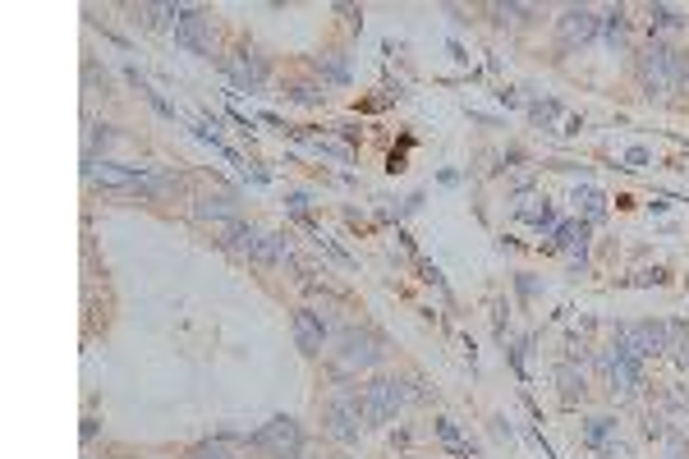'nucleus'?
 <instances>
[{
  "label": "nucleus",
  "mask_w": 689,
  "mask_h": 459,
  "mask_svg": "<svg viewBox=\"0 0 689 459\" xmlns=\"http://www.w3.org/2000/svg\"><path fill=\"white\" fill-rule=\"evenodd\" d=\"M409 404V386L396 382V377H373L359 395V409H364V427H386L396 423V413Z\"/></svg>",
  "instance_id": "f257e3e1"
},
{
  "label": "nucleus",
  "mask_w": 689,
  "mask_h": 459,
  "mask_svg": "<svg viewBox=\"0 0 689 459\" xmlns=\"http://www.w3.org/2000/svg\"><path fill=\"white\" fill-rule=\"evenodd\" d=\"M170 19H175V46H184L189 56H216V28L207 10L170 5Z\"/></svg>",
  "instance_id": "f03ea898"
},
{
  "label": "nucleus",
  "mask_w": 689,
  "mask_h": 459,
  "mask_svg": "<svg viewBox=\"0 0 689 459\" xmlns=\"http://www.w3.org/2000/svg\"><path fill=\"white\" fill-rule=\"evenodd\" d=\"M253 450H262L267 459H299L303 454V427L290 418V413H276L272 423H262L253 436H249Z\"/></svg>",
  "instance_id": "7ed1b4c3"
},
{
  "label": "nucleus",
  "mask_w": 689,
  "mask_h": 459,
  "mask_svg": "<svg viewBox=\"0 0 689 459\" xmlns=\"http://www.w3.org/2000/svg\"><path fill=\"white\" fill-rule=\"evenodd\" d=\"M382 363V340L364 326H350V331H340V350H335V377L344 372H368Z\"/></svg>",
  "instance_id": "20e7f679"
},
{
  "label": "nucleus",
  "mask_w": 689,
  "mask_h": 459,
  "mask_svg": "<svg viewBox=\"0 0 689 459\" xmlns=\"http://www.w3.org/2000/svg\"><path fill=\"white\" fill-rule=\"evenodd\" d=\"M322 427H326V436L331 441H340V445H355L359 441V432H364V409H359V391H350L344 386L326 409H322Z\"/></svg>",
  "instance_id": "39448f33"
},
{
  "label": "nucleus",
  "mask_w": 689,
  "mask_h": 459,
  "mask_svg": "<svg viewBox=\"0 0 689 459\" xmlns=\"http://www.w3.org/2000/svg\"><path fill=\"white\" fill-rule=\"evenodd\" d=\"M616 331L625 340L630 359H639V363H648V359L671 350V326L666 321H630V326H616Z\"/></svg>",
  "instance_id": "423d86ee"
},
{
  "label": "nucleus",
  "mask_w": 689,
  "mask_h": 459,
  "mask_svg": "<svg viewBox=\"0 0 689 459\" xmlns=\"http://www.w3.org/2000/svg\"><path fill=\"white\" fill-rule=\"evenodd\" d=\"M639 87L643 97H671V46L648 42L639 51Z\"/></svg>",
  "instance_id": "0eeeda50"
},
{
  "label": "nucleus",
  "mask_w": 689,
  "mask_h": 459,
  "mask_svg": "<svg viewBox=\"0 0 689 459\" xmlns=\"http://www.w3.org/2000/svg\"><path fill=\"white\" fill-rule=\"evenodd\" d=\"M221 69L235 83V92H262V83H267V56H258L253 46H240L235 56H225Z\"/></svg>",
  "instance_id": "6e6552de"
},
{
  "label": "nucleus",
  "mask_w": 689,
  "mask_h": 459,
  "mask_svg": "<svg viewBox=\"0 0 689 459\" xmlns=\"http://www.w3.org/2000/svg\"><path fill=\"white\" fill-rule=\"evenodd\" d=\"M602 33V19L584 5H570L560 19H556V37H560V51H574V46H589L593 37Z\"/></svg>",
  "instance_id": "1a4fd4ad"
},
{
  "label": "nucleus",
  "mask_w": 689,
  "mask_h": 459,
  "mask_svg": "<svg viewBox=\"0 0 689 459\" xmlns=\"http://www.w3.org/2000/svg\"><path fill=\"white\" fill-rule=\"evenodd\" d=\"M87 184L97 189H110V193H139V179H143V166H115V161H87L83 166Z\"/></svg>",
  "instance_id": "9d476101"
},
{
  "label": "nucleus",
  "mask_w": 689,
  "mask_h": 459,
  "mask_svg": "<svg viewBox=\"0 0 689 459\" xmlns=\"http://www.w3.org/2000/svg\"><path fill=\"white\" fill-rule=\"evenodd\" d=\"M290 331H294V344L308 354V359H317L322 350H326V321H322V312H313V308H299L294 312V321H290Z\"/></svg>",
  "instance_id": "9b49d317"
},
{
  "label": "nucleus",
  "mask_w": 689,
  "mask_h": 459,
  "mask_svg": "<svg viewBox=\"0 0 689 459\" xmlns=\"http://www.w3.org/2000/svg\"><path fill=\"white\" fill-rule=\"evenodd\" d=\"M258 244H262V230H258V225H249V220L221 225V249H225L230 258H249V262H253Z\"/></svg>",
  "instance_id": "f8f14e48"
},
{
  "label": "nucleus",
  "mask_w": 689,
  "mask_h": 459,
  "mask_svg": "<svg viewBox=\"0 0 689 459\" xmlns=\"http://www.w3.org/2000/svg\"><path fill=\"white\" fill-rule=\"evenodd\" d=\"M193 216L198 220H240V202H235V193H202L198 202H193Z\"/></svg>",
  "instance_id": "ddd939ff"
},
{
  "label": "nucleus",
  "mask_w": 689,
  "mask_h": 459,
  "mask_svg": "<svg viewBox=\"0 0 689 459\" xmlns=\"http://www.w3.org/2000/svg\"><path fill=\"white\" fill-rule=\"evenodd\" d=\"M317 65V78H322V87L331 83V87H350V56H344V51H326V56H317L313 60Z\"/></svg>",
  "instance_id": "4468645a"
},
{
  "label": "nucleus",
  "mask_w": 689,
  "mask_h": 459,
  "mask_svg": "<svg viewBox=\"0 0 689 459\" xmlns=\"http://www.w3.org/2000/svg\"><path fill=\"white\" fill-rule=\"evenodd\" d=\"M551 382H556V391H560V400H565V404H580V400H584V391H589L584 368H574V363H556Z\"/></svg>",
  "instance_id": "2eb2a0df"
},
{
  "label": "nucleus",
  "mask_w": 689,
  "mask_h": 459,
  "mask_svg": "<svg viewBox=\"0 0 689 459\" xmlns=\"http://www.w3.org/2000/svg\"><path fill=\"white\" fill-rule=\"evenodd\" d=\"M285 258H290V235H285V230H262V244H258L253 262L272 267V262H285Z\"/></svg>",
  "instance_id": "dca6fc26"
},
{
  "label": "nucleus",
  "mask_w": 689,
  "mask_h": 459,
  "mask_svg": "<svg viewBox=\"0 0 689 459\" xmlns=\"http://www.w3.org/2000/svg\"><path fill=\"white\" fill-rule=\"evenodd\" d=\"M602 37H607V46L616 51V56H625L630 51V10H612L607 19H602Z\"/></svg>",
  "instance_id": "f3484780"
},
{
  "label": "nucleus",
  "mask_w": 689,
  "mask_h": 459,
  "mask_svg": "<svg viewBox=\"0 0 689 459\" xmlns=\"http://www.w3.org/2000/svg\"><path fill=\"white\" fill-rule=\"evenodd\" d=\"M180 189V175L175 170H161V166H143V179H139V198H161Z\"/></svg>",
  "instance_id": "a211bd4d"
},
{
  "label": "nucleus",
  "mask_w": 689,
  "mask_h": 459,
  "mask_svg": "<svg viewBox=\"0 0 689 459\" xmlns=\"http://www.w3.org/2000/svg\"><path fill=\"white\" fill-rule=\"evenodd\" d=\"M556 244L570 249V253H584V244H589V220H560V225H556Z\"/></svg>",
  "instance_id": "6ab92c4d"
},
{
  "label": "nucleus",
  "mask_w": 689,
  "mask_h": 459,
  "mask_svg": "<svg viewBox=\"0 0 689 459\" xmlns=\"http://www.w3.org/2000/svg\"><path fill=\"white\" fill-rule=\"evenodd\" d=\"M432 427H437V436H441V441H446V445L455 450V459H478V450H474V445H469L465 436H459V427H455L450 418H437Z\"/></svg>",
  "instance_id": "aec40b11"
},
{
  "label": "nucleus",
  "mask_w": 689,
  "mask_h": 459,
  "mask_svg": "<svg viewBox=\"0 0 689 459\" xmlns=\"http://www.w3.org/2000/svg\"><path fill=\"white\" fill-rule=\"evenodd\" d=\"M648 28H653V42H662L666 28H684V15L671 5H648Z\"/></svg>",
  "instance_id": "412c9836"
},
{
  "label": "nucleus",
  "mask_w": 689,
  "mask_h": 459,
  "mask_svg": "<svg viewBox=\"0 0 689 459\" xmlns=\"http://www.w3.org/2000/svg\"><path fill=\"white\" fill-rule=\"evenodd\" d=\"M110 143H115L110 125H92V129H87V143H83V166H87V161H101L97 152H106Z\"/></svg>",
  "instance_id": "4be33fe9"
},
{
  "label": "nucleus",
  "mask_w": 689,
  "mask_h": 459,
  "mask_svg": "<svg viewBox=\"0 0 689 459\" xmlns=\"http://www.w3.org/2000/svg\"><path fill=\"white\" fill-rule=\"evenodd\" d=\"M612 436H616V418H607V413H602V418H589V423H584V441H589L593 450H602Z\"/></svg>",
  "instance_id": "5701e85b"
},
{
  "label": "nucleus",
  "mask_w": 689,
  "mask_h": 459,
  "mask_svg": "<svg viewBox=\"0 0 689 459\" xmlns=\"http://www.w3.org/2000/svg\"><path fill=\"white\" fill-rule=\"evenodd\" d=\"M671 92H689V56L671 51Z\"/></svg>",
  "instance_id": "b1692460"
},
{
  "label": "nucleus",
  "mask_w": 689,
  "mask_h": 459,
  "mask_svg": "<svg viewBox=\"0 0 689 459\" xmlns=\"http://www.w3.org/2000/svg\"><path fill=\"white\" fill-rule=\"evenodd\" d=\"M285 101H294V106H322V87L317 83H294L285 92Z\"/></svg>",
  "instance_id": "393cba45"
},
{
  "label": "nucleus",
  "mask_w": 689,
  "mask_h": 459,
  "mask_svg": "<svg viewBox=\"0 0 689 459\" xmlns=\"http://www.w3.org/2000/svg\"><path fill=\"white\" fill-rule=\"evenodd\" d=\"M602 216H607V198H602L598 189H584V220H589V225H598Z\"/></svg>",
  "instance_id": "a878e982"
},
{
  "label": "nucleus",
  "mask_w": 689,
  "mask_h": 459,
  "mask_svg": "<svg viewBox=\"0 0 689 459\" xmlns=\"http://www.w3.org/2000/svg\"><path fill=\"white\" fill-rule=\"evenodd\" d=\"M83 83H87V92H97V87H101V97L110 92V74H106V69H97V60H87V65H83Z\"/></svg>",
  "instance_id": "bb28decb"
},
{
  "label": "nucleus",
  "mask_w": 689,
  "mask_h": 459,
  "mask_svg": "<svg viewBox=\"0 0 689 459\" xmlns=\"http://www.w3.org/2000/svg\"><path fill=\"white\" fill-rule=\"evenodd\" d=\"M189 459H235L225 445H216V441H207V445H193V454Z\"/></svg>",
  "instance_id": "cd10ccee"
},
{
  "label": "nucleus",
  "mask_w": 689,
  "mask_h": 459,
  "mask_svg": "<svg viewBox=\"0 0 689 459\" xmlns=\"http://www.w3.org/2000/svg\"><path fill=\"white\" fill-rule=\"evenodd\" d=\"M519 216H524L529 225H538V230H542V225H551V207H547V198H542V207H524Z\"/></svg>",
  "instance_id": "c85d7f7f"
},
{
  "label": "nucleus",
  "mask_w": 689,
  "mask_h": 459,
  "mask_svg": "<svg viewBox=\"0 0 689 459\" xmlns=\"http://www.w3.org/2000/svg\"><path fill=\"white\" fill-rule=\"evenodd\" d=\"M529 115H533L538 125H547V120H556V115H560V106L556 101H538V106H529Z\"/></svg>",
  "instance_id": "c756f323"
},
{
  "label": "nucleus",
  "mask_w": 689,
  "mask_h": 459,
  "mask_svg": "<svg viewBox=\"0 0 689 459\" xmlns=\"http://www.w3.org/2000/svg\"><path fill=\"white\" fill-rule=\"evenodd\" d=\"M285 207H290V216L308 220V193H290V198H285Z\"/></svg>",
  "instance_id": "7c9ffc66"
},
{
  "label": "nucleus",
  "mask_w": 689,
  "mask_h": 459,
  "mask_svg": "<svg viewBox=\"0 0 689 459\" xmlns=\"http://www.w3.org/2000/svg\"><path fill=\"white\" fill-rule=\"evenodd\" d=\"M598 459H630V450H625V445H616V441H607V445L598 450Z\"/></svg>",
  "instance_id": "2f4dec72"
},
{
  "label": "nucleus",
  "mask_w": 689,
  "mask_h": 459,
  "mask_svg": "<svg viewBox=\"0 0 689 459\" xmlns=\"http://www.w3.org/2000/svg\"><path fill=\"white\" fill-rule=\"evenodd\" d=\"M625 161H630V170H643V166H648V152H643V148H630Z\"/></svg>",
  "instance_id": "473e14b6"
},
{
  "label": "nucleus",
  "mask_w": 689,
  "mask_h": 459,
  "mask_svg": "<svg viewBox=\"0 0 689 459\" xmlns=\"http://www.w3.org/2000/svg\"><path fill=\"white\" fill-rule=\"evenodd\" d=\"M418 271H423V280H427V285H441V271H437L432 262H418Z\"/></svg>",
  "instance_id": "72a5a7b5"
},
{
  "label": "nucleus",
  "mask_w": 689,
  "mask_h": 459,
  "mask_svg": "<svg viewBox=\"0 0 689 459\" xmlns=\"http://www.w3.org/2000/svg\"><path fill=\"white\" fill-rule=\"evenodd\" d=\"M675 363L689 372V340H680V344H675Z\"/></svg>",
  "instance_id": "f704fd0d"
},
{
  "label": "nucleus",
  "mask_w": 689,
  "mask_h": 459,
  "mask_svg": "<svg viewBox=\"0 0 689 459\" xmlns=\"http://www.w3.org/2000/svg\"><path fill=\"white\" fill-rule=\"evenodd\" d=\"M492 432H497V436H506V441H510V436H515V432H510V423H506V418H492Z\"/></svg>",
  "instance_id": "c9c22d12"
},
{
  "label": "nucleus",
  "mask_w": 689,
  "mask_h": 459,
  "mask_svg": "<svg viewBox=\"0 0 689 459\" xmlns=\"http://www.w3.org/2000/svg\"><path fill=\"white\" fill-rule=\"evenodd\" d=\"M446 51H450V56H455V60H459V65H465V60H469V56H465V46H459V42H455V37H450V42H446Z\"/></svg>",
  "instance_id": "e433bc0d"
},
{
  "label": "nucleus",
  "mask_w": 689,
  "mask_h": 459,
  "mask_svg": "<svg viewBox=\"0 0 689 459\" xmlns=\"http://www.w3.org/2000/svg\"><path fill=\"white\" fill-rule=\"evenodd\" d=\"M92 436H97V418H83V445H87Z\"/></svg>",
  "instance_id": "4c0bfd02"
},
{
  "label": "nucleus",
  "mask_w": 689,
  "mask_h": 459,
  "mask_svg": "<svg viewBox=\"0 0 689 459\" xmlns=\"http://www.w3.org/2000/svg\"><path fill=\"white\" fill-rule=\"evenodd\" d=\"M666 459H680V454H666Z\"/></svg>",
  "instance_id": "58836bf2"
}]
</instances>
